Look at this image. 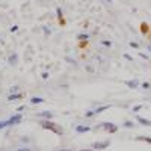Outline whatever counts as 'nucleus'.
<instances>
[{
	"instance_id": "obj_1",
	"label": "nucleus",
	"mask_w": 151,
	"mask_h": 151,
	"mask_svg": "<svg viewBox=\"0 0 151 151\" xmlns=\"http://www.w3.org/2000/svg\"><path fill=\"white\" fill-rule=\"evenodd\" d=\"M40 124H41L42 129H45V130H48V132H52V133H55V134H58V136H62V134H64V129H62V125H59V124H56V122H53V121L42 119Z\"/></svg>"
},
{
	"instance_id": "obj_2",
	"label": "nucleus",
	"mask_w": 151,
	"mask_h": 151,
	"mask_svg": "<svg viewBox=\"0 0 151 151\" xmlns=\"http://www.w3.org/2000/svg\"><path fill=\"white\" fill-rule=\"evenodd\" d=\"M101 127H103L104 130H107L109 133H115V132L118 130V127H116V125H113L112 122H103Z\"/></svg>"
},
{
	"instance_id": "obj_3",
	"label": "nucleus",
	"mask_w": 151,
	"mask_h": 151,
	"mask_svg": "<svg viewBox=\"0 0 151 151\" xmlns=\"http://www.w3.org/2000/svg\"><path fill=\"white\" fill-rule=\"evenodd\" d=\"M21 115H20V113H18V115H14V116H12V118H9L8 121H6V125H8V127H9V125H14V124H18L20 121H21Z\"/></svg>"
},
{
	"instance_id": "obj_4",
	"label": "nucleus",
	"mask_w": 151,
	"mask_h": 151,
	"mask_svg": "<svg viewBox=\"0 0 151 151\" xmlns=\"http://www.w3.org/2000/svg\"><path fill=\"white\" fill-rule=\"evenodd\" d=\"M109 145H110L109 141H104V142H94V144H92V148H95V150H104V148H107Z\"/></svg>"
},
{
	"instance_id": "obj_5",
	"label": "nucleus",
	"mask_w": 151,
	"mask_h": 151,
	"mask_svg": "<svg viewBox=\"0 0 151 151\" xmlns=\"http://www.w3.org/2000/svg\"><path fill=\"white\" fill-rule=\"evenodd\" d=\"M76 130H77L79 133H85V132H89L91 127H86V125H77V127H76Z\"/></svg>"
},
{
	"instance_id": "obj_6",
	"label": "nucleus",
	"mask_w": 151,
	"mask_h": 151,
	"mask_svg": "<svg viewBox=\"0 0 151 151\" xmlns=\"http://www.w3.org/2000/svg\"><path fill=\"white\" fill-rule=\"evenodd\" d=\"M38 116L42 118V119H44V118L48 119V118H52V116H53V113H52V112H42V113H38Z\"/></svg>"
},
{
	"instance_id": "obj_7",
	"label": "nucleus",
	"mask_w": 151,
	"mask_h": 151,
	"mask_svg": "<svg viewBox=\"0 0 151 151\" xmlns=\"http://www.w3.org/2000/svg\"><path fill=\"white\" fill-rule=\"evenodd\" d=\"M42 101H44V100L40 98V97H33V98L30 100V103H32V104H38V103H42Z\"/></svg>"
},
{
	"instance_id": "obj_8",
	"label": "nucleus",
	"mask_w": 151,
	"mask_h": 151,
	"mask_svg": "<svg viewBox=\"0 0 151 151\" xmlns=\"http://www.w3.org/2000/svg\"><path fill=\"white\" fill-rule=\"evenodd\" d=\"M137 121L142 122L144 125H151V121H148V119H145V118H142V116H137Z\"/></svg>"
},
{
	"instance_id": "obj_9",
	"label": "nucleus",
	"mask_w": 151,
	"mask_h": 151,
	"mask_svg": "<svg viewBox=\"0 0 151 151\" xmlns=\"http://www.w3.org/2000/svg\"><path fill=\"white\" fill-rule=\"evenodd\" d=\"M136 141H145V142L151 144V137H147V136H139V137H136Z\"/></svg>"
},
{
	"instance_id": "obj_10",
	"label": "nucleus",
	"mask_w": 151,
	"mask_h": 151,
	"mask_svg": "<svg viewBox=\"0 0 151 151\" xmlns=\"http://www.w3.org/2000/svg\"><path fill=\"white\" fill-rule=\"evenodd\" d=\"M17 98H21V95H20V94H15V95H9V97H8L9 101H14V100H17Z\"/></svg>"
},
{
	"instance_id": "obj_11",
	"label": "nucleus",
	"mask_w": 151,
	"mask_h": 151,
	"mask_svg": "<svg viewBox=\"0 0 151 151\" xmlns=\"http://www.w3.org/2000/svg\"><path fill=\"white\" fill-rule=\"evenodd\" d=\"M137 85H139V83H137V80H132V82H127V86H130V88H136Z\"/></svg>"
},
{
	"instance_id": "obj_12",
	"label": "nucleus",
	"mask_w": 151,
	"mask_h": 151,
	"mask_svg": "<svg viewBox=\"0 0 151 151\" xmlns=\"http://www.w3.org/2000/svg\"><path fill=\"white\" fill-rule=\"evenodd\" d=\"M142 32H144V33H147V32H148V24H147V23H144V24H142Z\"/></svg>"
},
{
	"instance_id": "obj_13",
	"label": "nucleus",
	"mask_w": 151,
	"mask_h": 151,
	"mask_svg": "<svg viewBox=\"0 0 151 151\" xmlns=\"http://www.w3.org/2000/svg\"><path fill=\"white\" fill-rule=\"evenodd\" d=\"M3 127H8V125H6V121H0V129H3Z\"/></svg>"
},
{
	"instance_id": "obj_14",
	"label": "nucleus",
	"mask_w": 151,
	"mask_h": 151,
	"mask_svg": "<svg viewBox=\"0 0 151 151\" xmlns=\"http://www.w3.org/2000/svg\"><path fill=\"white\" fill-rule=\"evenodd\" d=\"M124 127H133V122H130V121H127L124 124Z\"/></svg>"
},
{
	"instance_id": "obj_15",
	"label": "nucleus",
	"mask_w": 151,
	"mask_h": 151,
	"mask_svg": "<svg viewBox=\"0 0 151 151\" xmlns=\"http://www.w3.org/2000/svg\"><path fill=\"white\" fill-rule=\"evenodd\" d=\"M17 151H30V148H18Z\"/></svg>"
},
{
	"instance_id": "obj_16",
	"label": "nucleus",
	"mask_w": 151,
	"mask_h": 151,
	"mask_svg": "<svg viewBox=\"0 0 151 151\" xmlns=\"http://www.w3.org/2000/svg\"><path fill=\"white\" fill-rule=\"evenodd\" d=\"M80 151H95V150H89V148H85V150H80Z\"/></svg>"
},
{
	"instance_id": "obj_17",
	"label": "nucleus",
	"mask_w": 151,
	"mask_h": 151,
	"mask_svg": "<svg viewBox=\"0 0 151 151\" xmlns=\"http://www.w3.org/2000/svg\"><path fill=\"white\" fill-rule=\"evenodd\" d=\"M59 151H71V150H59Z\"/></svg>"
}]
</instances>
